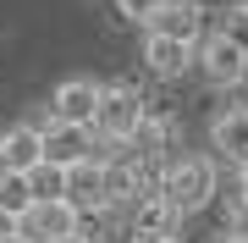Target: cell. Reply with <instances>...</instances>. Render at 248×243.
Returning a JSON list of instances; mask_svg holds the SVG:
<instances>
[{
    "mask_svg": "<svg viewBox=\"0 0 248 243\" xmlns=\"http://www.w3.org/2000/svg\"><path fill=\"white\" fill-rule=\"evenodd\" d=\"M160 194H166L182 216H199V210L221 194L215 161H210V155H177V161H166V171H160Z\"/></svg>",
    "mask_w": 248,
    "mask_h": 243,
    "instance_id": "cell-1",
    "label": "cell"
},
{
    "mask_svg": "<svg viewBox=\"0 0 248 243\" xmlns=\"http://www.w3.org/2000/svg\"><path fill=\"white\" fill-rule=\"evenodd\" d=\"M143 116H149V99H143L138 89H127V83H110V89H99L94 133L99 138H133Z\"/></svg>",
    "mask_w": 248,
    "mask_h": 243,
    "instance_id": "cell-2",
    "label": "cell"
},
{
    "mask_svg": "<svg viewBox=\"0 0 248 243\" xmlns=\"http://www.w3.org/2000/svg\"><path fill=\"white\" fill-rule=\"evenodd\" d=\"M17 232L28 243H61L72 232H83V216L66 205V199H33V205L17 216Z\"/></svg>",
    "mask_w": 248,
    "mask_h": 243,
    "instance_id": "cell-3",
    "label": "cell"
},
{
    "mask_svg": "<svg viewBox=\"0 0 248 243\" xmlns=\"http://www.w3.org/2000/svg\"><path fill=\"white\" fill-rule=\"evenodd\" d=\"M199 66L215 89H237V83H248V45H237L232 33H210L199 39Z\"/></svg>",
    "mask_w": 248,
    "mask_h": 243,
    "instance_id": "cell-4",
    "label": "cell"
},
{
    "mask_svg": "<svg viewBox=\"0 0 248 243\" xmlns=\"http://www.w3.org/2000/svg\"><path fill=\"white\" fill-rule=\"evenodd\" d=\"M45 133V161L50 166H78V161H89V155H99V133L94 127H83V122H55L50 116V127H39Z\"/></svg>",
    "mask_w": 248,
    "mask_h": 243,
    "instance_id": "cell-5",
    "label": "cell"
},
{
    "mask_svg": "<svg viewBox=\"0 0 248 243\" xmlns=\"http://www.w3.org/2000/svg\"><path fill=\"white\" fill-rule=\"evenodd\" d=\"M66 205L78 210V216H99V210H110V194H105V161L89 155V161L66 166Z\"/></svg>",
    "mask_w": 248,
    "mask_h": 243,
    "instance_id": "cell-6",
    "label": "cell"
},
{
    "mask_svg": "<svg viewBox=\"0 0 248 243\" xmlns=\"http://www.w3.org/2000/svg\"><path fill=\"white\" fill-rule=\"evenodd\" d=\"M127 221H133V232H138V238H182V221H187V216H182V210L155 188V194H143L138 205L127 210Z\"/></svg>",
    "mask_w": 248,
    "mask_h": 243,
    "instance_id": "cell-7",
    "label": "cell"
},
{
    "mask_svg": "<svg viewBox=\"0 0 248 243\" xmlns=\"http://www.w3.org/2000/svg\"><path fill=\"white\" fill-rule=\"evenodd\" d=\"M143 66H149V78H160V83H177L187 66H193V45L149 28V39H143Z\"/></svg>",
    "mask_w": 248,
    "mask_h": 243,
    "instance_id": "cell-8",
    "label": "cell"
},
{
    "mask_svg": "<svg viewBox=\"0 0 248 243\" xmlns=\"http://www.w3.org/2000/svg\"><path fill=\"white\" fill-rule=\"evenodd\" d=\"M94 111H99V83H94V78H66L61 89H55V99H50V116H55V122H83V127H94Z\"/></svg>",
    "mask_w": 248,
    "mask_h": 243,
    "instance_id": "cell-9",
    "label": "cell"
},
{
    "mask_svg": "<svg viewBox=\"0 0 248 243\" xmlns=\"http://www.w3.org/2000/svg\"><path fill=\"white\" fill-rule=\"evenodd\" d=\"M204 0H166V6L155 11V33H171V39H182V45H199L204 39Z\"/></svg>",
    "mask_w": 248,
    "mask_h": 243,
    "instance_id": "cell-10",
    "label": "cell"
},
{
    "mask_svg": "<svg viewBox=\"0 0 248 243\" xmlns=\"http://www.w3.org/2000/svg\"><path fill=\"white\" fill-rule=\"evenodd\" d=\"M39 161H45V133L39 127L17 122L0 133V171H33Z\"/></svg>",
    "mask_w": 248,
    "mask_h": 243,
    "instance_id": "cell-11",
    "label": "cell"
},
{
    "mask_svg": "<svg viewBox=\"0 0 248 243\" xmlns=\"http://www.w3.org/2000/svg\"><path fill=\"white\" fill-rule=\"evenodd\" d=\"M210 144L221 149L232 166L248 161V111H243V105H237V111H221V116L210 122Z\"/></svg>",
    "mask_w": 248,
    "mask_h": 243,
    "instance_id": "cell-12",
    "label": "cell"
},
{
    "mask_svg": "<svg viewBox=\"0 0 248 243\" xmlns=\"http://www.w3.org/2000/svg\"><path fill=\"white\" fill-rule=\"evenodd\" d=\"M171 138H177V133H171V116H155V111H149V116L138 122V133H133V149H138L149 166H160V161L171 155Z\"/></svg>",
    "mask_w": 248,
    "mask_h": 243,
    "instance_id": "cell-13",
    "label": "cell"
},
{
    "mask_svg": "<svg viewBox=\"0 0 248 243\" xmlns=\"http://www.w3.org/2000/svg\"><path fill=\"white\" fill-rule=\"evenodd\" d=\"M0 205L17 210V216L33 205V182H28V171H0Z\"/></svg>",
    "mask_w": 248,
    "mask_h": 243,
    "instance_id": "cell-14",
    "label": "cell"
},
{
    "mask_svg": "<svg viewBox=\"0 0 248 243\" xmlns=\"http://www.w3.org/2000/svg\"><path fill=\"white\" fill-rule=\"evenodd\" d=\"M28 182H33V199H66V171L39 161L33 171H28Z\"/></svg>",
    "mask_w": 248,
    "mask_h": 243,
    "instance_id": "cell-15",
    "label": "cell"
},
{
    "mask_svg": "<svg viewBox=\"0 0 248 243\" xmlns=\"http://www.w3.org/2000/svg\"><path fill=\"white\" fill-rule=\"evenodd\" d=\"M160 6H166V0H116V11H122L127 22H143V28L155 22V11H160Z\"/></svg>",
    "mask_w": 248,
    "mask_h": 243,
    "instance_id": "cell-16",
    "label": "cell"
},
{
    "mask_svg": "<svg viewBox=\"0 0 248 243\" xmlns=\"http://www.w3.org/2000/svg\"><path fill=\"white\" fill-rule=\"evenodd\" d=\"M221 33H232L237 45H248V0H237V6L221 17Z\"/></svg>",
    "mask_w": 248,
    "mask_h": 243,
    "instance_id": "cell-17",
    "label": "cell"
},
{
    "mask_svg": "<svg viewBox=\"0 0 248 243\" xmlns=\"http://www.w3.org/2000/svg\"><path fill=\"white\" fill-rule=\"evenodd\" d=\"M22 232H17V210H6L0 205V243H17Z\"/></svg>",
    "mask_w": 248,
    "mask_h": 243,
    "instance_id": "cell-18",
    "label": "cell"
},
{
    "mask_svg": "<svg viewBox=\"0 0 248 243\" xmlns=\"http://www.w3.org/2000/svg\"><path fill=\"white\" fill-rule=\"evenodd\" d=\"M237 194H243V199H248V161H243V166H237Z\"/></svg>",
    "mask_w": 248,
    "mask_h": 243,
    "instance_id": "cell-19",
    "label": "cell"
},
{
    "mask_svg": "<svg viewBox=\"0 0 248 243\" xmlns=\"http://www.w3.org/2000/svg\"><path fill=\"white\" fill-rule=\"evenodd\" d=\"M215 243H248V232H226V238H215Z\"/></svg>",
    "mask_w": 248,
    "mask_h": 243,
    "instance_id": "cell-20",
    "label": "cell"
},
{
    "mask_svg": "<svg viewBox=\"0 0 248 243\" xmlns=\"http://www.w3.org/2000/svg\"><path fill=\"white\" fill-rule=\"evenodd\" d=\"M61 243H89V232H72V238H61Z\"/></svg>",
    "mask_w": 248,
    "mask_h": 243,
    "instance_id": "cell-21",
    "label": "cell"
},
{
    "mask_svg": "<svg viewBox=\"0 0 248 243\" xmlns=\"http://www.w3.org/2000/svg\"><path fill=\"white\" fill-rule=\"evenodd\" d=\"M243 111H248V94H243Z\"/></svg>",
    "mask_w": 248,
    "mask_h": 243,
    "instance_id": "cell-22",
    "label": "cell"
},
{
    "mask_svg": "<svg viewBox=\"0 0 248 243\" xmlns=\"http://www.w3.org/2000/svg\"><path fill=\"white\" fill-rule=\"evenodd\" d=\"M17 243H28V238H17Z\"/></svg>",
    "mask_w": 248,
    "mask_h": 243,
    "instance_id": "cell-23",
    "label": "cell"
}]
</instances>
